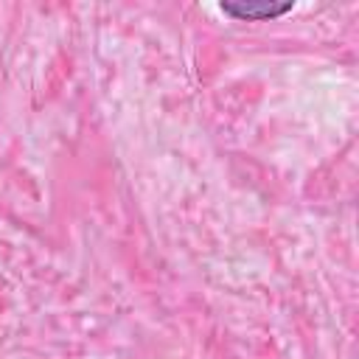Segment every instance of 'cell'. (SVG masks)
Segmentation results:
<instances>
[{"instance_id": "1", "label": "cell", "mask_w": 359, "mask_h": 359, "mask_svg": "<svg viewBox=\"0 0 359 359\" xmlns=\"http://www.w3.org/2000/svg\"><path fill=\"white\" fill-rule=\"evenodd\" d=\"M224 14H230V17H236V20H272V17H280V14H286L289 8H292V3L286 0V3H222L219 6Z\"/></svg>"}]
</instances>
